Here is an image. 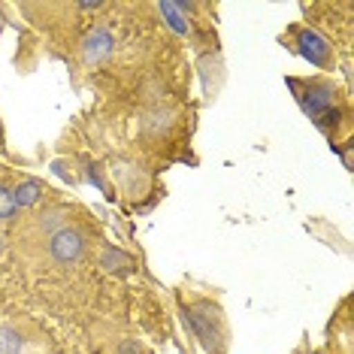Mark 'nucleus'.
I'll list each match as a JSON object with an SVG mask.
<instances>
[{
    "instance_id": "nucleus-1",
    "label": "nucleus",
    "mask_w": 354,
    "mask_h": 354,
    "mask_svg": "<svg viewBox=\"0 0 354 354\" xmlns=\"http://www.w3.org/2000/svg\"><path fill=\"white\" fill-rule=\"evenodd\" d=\"M288 85L294 88V97L300 103V109L315 122V127L330 140V146H336L339 131H351V118L345 109L339 85L330 76H312V79H288Z\"/></svg>"
},
{
    "instance_id": "nucleus-2",
    "label": "nucleus",
    "mask_w": 354,
    "mask_h": 354,
    "mask_svg": "<svg viewBox=\"0 0 354 354\" xmlns=\"http://www.w3.org/2000/svg\"><path fill=\"white\" fill-rule=\"evenodd\" d=\"M185 321L206 351L221 354L224 342H227V324H224L218 306L209 300H194V306H188V312H185Z\"/></svg>"
},
{
    "instance_id": "nucleus-3",
    "label": "nucleus",
    "mask_w": 354,
    "mask_h": 354,
    "mask_svg": "<svg viewBox=\"0 0 354 354\" xmlns=\"http://www.w3.org/2000/svg\"><path fill=\"white\" fill-rule=\"evenodd\" d=\"M288 43V49H294L300 58H306L309 64H315L318 70H333L336 67V52L333 43L327 37H321L315 28L309 25H291L288 34L281 37Z\"/></svg>"
},
{
    "instance_id": "nucleus-4",
    "label": "nucleus",
    "mask_w": 354,
    "mask_h": 354,
    "mask_svg": "<svg viewBox=\"0 0 354 354\" xmlns=\"http://www.w3.org/2000/svg\"><path fill=\"white\" fill-rule=\"evenodd\" d=\"M112 52H115V34H112L106 25L91 28L82 37V43H79V61H82V67H88V70L103 64Z\"/></svg>"
},
{
    "instance_id": "nucleus-5",
    "label": "nucleus",
    "mask_w": 354,
    "mask_h": 354,
    "mask_svg": "<svg viewBox=\"0 0 354 354\" xmlns=\"http://www.w3.org/2000/svg\"><path fill=\"white\" fill-rule=\"evenodd\" d=\"M49 254H52V261L55 263H76V261H82V254H85V233L79 230V227H61L55 236L49 239Z\"/></svg>"
},
{
    "instance_id": "nucleus-6",
    "label": "nucleus",
    "mask_w": 354,
    "mask_h": 354,
    "mask_svg": "<svg viewBox=\"0 0 354 354\" xmlns=\"http://www.w3.org/2000/svg\"><path fill=\"white\" fill-rule=\"evenodd\" d=\"M158 12L167 19V25H170L176 34L188 37L191 34V12H194V3H160Z\"/></svg>"
},
{
    "instance_id": "nucleus-7",
    "label": "nucleus",
    "mask_w": 354,
    "mask_h": 354,
    "mask_svg": "<svg viewBox=\"0 0 354 354\" xmlns=\"http://www.w3.org/2000/svg\"><path fill=\"white\" fill-rule=\"evenodd\" d=\"M46 191H49V188H46V185L39 182V179H30V176H28V179H19V185L12 188L15 206H19V209H30V206H37L39 200L46 197Z\"/></svg>"
},
{
    "instance_id": "nucleus-8",
    "label": "nucleus",
    "mask_w": 354,
    "mask_h": 354,
    "mask_svg": "<svg viewBox=\"0 0 354 354\" xmlns=\"http://www.w3.org/2000/svg\"><path fill=\"white\" fill-rule=\"evenodd\" d=\"M100 263H103V267H106L109 272H115V276H127V272L136 270V261H133V257L127 254V252H122V248H112V245L103 248Z\"/></svg>"
},
{
    "instance_id": "nucleus-9",
    "label": "nucleus",
    "mask_w": 354,
    "mask_h": 354,
    "mask_svg": "<svg viewBox=\"0 0 354 354\" xmlns=\"http://www.w3.org/2000/svg\"><path fill=\"white\" fill-rule=\"evenodd\" d=\"M25 339L12 324H0V354H21Z\"/></svg>"
},
{
    "instance_id": "nucleus-10",
    "label": "nucleus",
    "mask_w": 354,
    "mask_h": 354,
    "mask_svg": "<svg viewBox=\"0 0 354 354\" xmlns=\"http://www.w3.org/2000/svg\"><path fill=\"white\" fill-rule=\"evenodd\" d=\"M19 206H15V197H12V188L10 185H0V221H12Z\"/></svg>"
},
{
    "instance_id": "nucleus-11",
    "label": "nucleus",
    "mask_w": 354,
    "mask_h": 354,
    "mask_svg": "<svg viewBox=\"0 0 354 354\" xmlns=\"http://www.w3.org/2000/svg\"><path fill=\"white\" fill-rule=\"evenodd\" d=\"M0 155H6V140H3V124H0Z\"/></svg>"
},
{
    "instance_id": "nucleus-12",
    "label": "nucleus",
    "mask_w": 354,
    "mask_h": 354,
    "mask_svg": "<svg viewBox=\"0 0 354 354\" xmlns=\"http://www.w3.org/2000/svg\"><path fill=\"white\" fill-rule=\"evenodd\" d=\"M0 252H3V236H0Z\"/></svg>"
},
{
    "instance_id": "nucleus-13",
    "label": "nucleus",
    "mask_w": 354,
    "mask_h": 354,
    "mask_svg": "<svg viewBox=\"0 0 354 354\" xmlns=\"http://www.w3.org/2000/svg\"><path fill=\"white\" fill-rule=\"evenodd\" d=\"M0 28H3V25H0Z\"/></svg>"
}]
</instances>
